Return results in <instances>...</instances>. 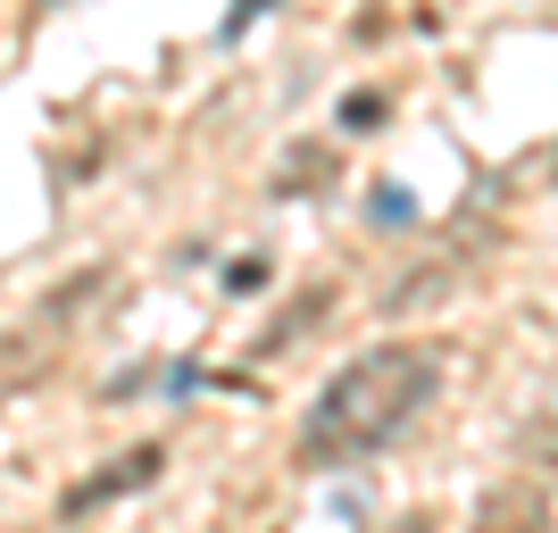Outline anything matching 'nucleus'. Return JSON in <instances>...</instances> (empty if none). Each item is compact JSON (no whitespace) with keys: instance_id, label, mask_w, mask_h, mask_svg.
I'll list each match as a JSON object with an SVG mask.
<instances>
[{"instance_id":"1","label":"nucleus","mask_w":558,"mask_h":533,"mask_svg":"<svg viewBox=\"0 0 558 533\" xmlns=\"http://www.w3.org/2000/svg\"><path fill=\"white\" fill-rule=\"evenodd\" d=\"M434 392H442V350H425V342L359 350L350 367L326 375V392L308 400L301 467L333 475V467H359V459H375V450H392V441L425 417V400H434Z\"/></svg>"},{"instance_id":"2","label":"nucleus","mask_w":558,"mask_h":533,"mask_svg":"<svg viewBox=\"0 0 558 533\" xmlns=\"http://www.w3.org/2000/svg\"><path fill=\"white\" fill-rule=\"evenodd\" d=\"M159 467H167V450H159V441L125 450V459H117L109 475H93V484H75V492H68V517H93V509H109L117 492H142L150 475H159Z\"/></svg>"},{"instance_id":"3","label":"nucleus","mask_w":558,"mask_h":533,"mask_svg":"<svg viewBox=\"0 0 558 533\" xmlns=\"http://www.w3.org/2000/svg\"><path fill=\"white\" fill-rule=\"evenodd\" d=\"M375 117H384V100H375V93H350L342 100V125H375Z\"/></svg>"},{"instance_id":"4","label":"nucleus","mask_w":558,"mask_h":533,"mask_svg":"<svg viewBox=\"0 0 558 533\" xmlns=\"http://www.w3.org/2000/svg\"><path fill=\"white\" fill-rule=\"evenodd\" d=\"M375 201H384V209H375V217H384V226H409V192H392V184H384V192H375Z\"/></svg>"},{"instance_id":"5","label":"nucleus","mask_w":558,"mask_h":533,"mask_svg":"<svg viewBox=\"0 0 558 533\" xmlns=\"http://www.w3.org/2000/svg\"><path fill=\"white\" fill-rule=\"evenodd\" d=\"M226 283H233V292H258V283H267V267H258V258H242V267H226Z\"/></svg>"}]
</instances>
